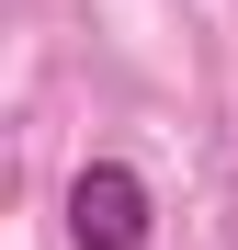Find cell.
<instances>
[{
  "mask_svg": "<svg viewBox=\"0 0 238 250\" xmlns=\"http://www.w3.org/2000/svg\"><path fill=\"white\" fill-rule=\"evenodd\" d=\"M68 239L79 250H147V182L125 159H91V171L68 182Z\"/></svg>",
  "mask_w": 238,
  "mask_h": 250,
  "instance_id": "6da1fadb",
  "label": "cell"
}]
</instances>
